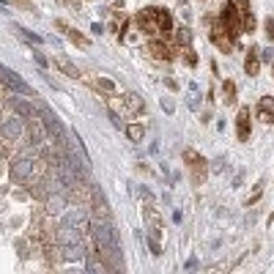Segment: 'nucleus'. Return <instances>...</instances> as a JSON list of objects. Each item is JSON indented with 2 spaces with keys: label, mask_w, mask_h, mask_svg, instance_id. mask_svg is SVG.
I'll return each mask as SVG.
<instances>
[{
  "label": "nucleus",
  "mask_w": 274,
  "mask_h": 274,
  "mask_svg": "<svg viewBox=\"0 0 274 274\" xmlns=\"http://www.w3.org/2000/svg\"><path fill=\"white\" fill-rule=\"evenodd\" d=\"M91 233H93V241H96V252L101 255V261L107 263V272H124V258H121V247H118V238H115L110 220L93 217L91 220Z\"/></svg>",
  "instance_id": "1"
},
{
  "label": "nucleus",
  "mask_w": 274,
  "mask_h": 274,
  "mask_svg": "<svg viewBox=\"0 0 274 274\" xmlns=\"http://www.w3.org/2000/svg\"><path fill=\"white\" fill-rule=\"evenodd\" d=\"M135 25L143 30L145 36H151V39H165V36H162L159 22H156V6L140 8V11H137V17H135Z\"/></svg>",
  "instance_id": "2"
},
{
  "label": "nucleus",
  "mask_w": 274,
  "mask_h": 274,
  "mask_svg": "<svg viewBox=\"0 0 274 274\" xmlns=\"http://www.w3.org/2000/svg\"><path fill=\"white\" fill-rule=\"evenodd\" d=\"M220 22L225 25L228 36H230L233 42H236V39L241 36V33H244V30H241V11H238V8H236V3H230V0H228V6L222 8V14H220Z\"/></svg>",
  "instance_id": "3"
},
{
  "label": "nucleus",
  "mask_w": 274,
  "mask_h": 274,
  "mask_svg": "<svg viewBox=\"0 0 274 274\" xmlns=\"http://www.w3.org/2000/svg\"><path fill=\"white\" fill-rule=\"evenodd\" d=\"M0 83L6 85V88L17 91V93H22V96H30V99H36V91L30 88V85L25 83V80L19 77L17 72H11V69H6V66H0Z\"/></svg>",
  "instance_id": "4"
},
{
  "label": "nucleus",
  "mask_w": 274,
  "mask_h": 274,
  "mask_svg": "<svg viewBox=\"0 0 274 274\" xmlns=\"http://www.w3.org/2000/svg\"><path fill=\"white\" fill-rule=\"evenodd\" d=\"M143 197H145V203H143V220H145V225H148L151 236L159 238L162 236V214H159V209H156V203L151 200L148 192H143Z\"/></svg>",
  "instance_id": "5"
},
{
  "label": "nucleus",
  "mask_w": 274,
  "mask_h": 274,
  "mask_svg": "<svg viewBox=\"0 0 274 274\" xmlns=\"http://www.w3.org/2000/svg\"><path fill=\"white\" fill-rule=\"evenodd\" d=\"M145 52H148L151 58H156V60H173L179 49L170 44V39H167V42L165 39H151V42L145 44Z\"/></svg>",
  "instance_id": "6"
},
{
  "label": "nucleus",
  "mask_w": 274,
  "mask_h": 274,
  "mask_svg": "<svg viewBox=\"0 0 274 274\" xmlns=\"http://www.w3.org/2000/svg\"><path fill=\"white\" fill-rule=\"evenodd\" d=\"M184 162L192 167V170H195V181L200 184V181H203V173L209 170V159H206L203 154H197L195 148H184Z\"/></svg>",
  "instance_id": "7"
},
{
  "label": "nucleus",
  "mask_w": 274,
  "mask_h": 274,
  "mask_svg": "<svg viewBox=\"0 0 274 274\" xmlns=\"http://www.w3.org/2000/svg\"><path fill=\"white\" fill-rule=\"evenodd\" d=\"M252 113H250V107H238V115H236V137H238V143H247L250 140V135H252Z\"/></svg>",
  "instance_id": "8"
},
{
  "label": "nucleus",
  "mask_w": 274,
  "mask_h": 274,
  "mask_svg": "<svg viewBox=\"0 0 274 274\" xmlns=\"http://www.w3.org/2000/svg\"><path fill=\"white\" fill-rule=\"evenodd\" d=\"M11 110L19 115V118H25V121H33V118H39V113L33 110V101H28V99H17V96H11Z\"/></svg>",
  "instance_id": "9"
},
{
  "label": "nucleus",
  "mask_w": 274,
  "mask_h": 274,
  "mask_svg": "<svg viewBox=\"0 0 274 274\" xmlns=\"http://www.w3.org/2000/svg\"><path fill=\"white\" fill-rule=\"evenodd\" d=\"M124 110H126V115H143L145 113V101H143V96L140 93H124Z\"/></svg>",
  "instance_id": "10"
},
{
  "label": "nucleus",
  "mask_w": 274,
  "mask_h": 274,
  "mask_svg": "<svg viewBox=\"0 0 274 274\" xmlns=\"http://www.w3.org/2000/svg\"><path fill=\"white\" fill-rule=\"evenodd\" d=\"M255 115H258V121H263V124H274V96H261Z\"/></svg>",
  "instance_id": "11"
},
{
  "label": "nucleus",
  "mask_w": 274,
  "mask_h": 274,
  "mask_svg": "<svg viewBox=\"0 0 274 274\" xmlns=\"http://www.w3.org/2000/svg\"><path fill=\"white\" fill-rule=\"evenodd\" d=\"M91 209H93V217H99V220H110V209L107 203H104V195H101L99 189H91Z\"/></svg>",
  "instance_id": "12"
},
{
  "label": "nucleus",
  "mask_w": 274,
  "mask_h": 274,
  "mask_svg": "<svg viewBox=\"0 0 274 274\" xmlns=\"http://www.w3.org/2000/svg\"><path fill=\"white\" fill-rule=\"evenodd\" d=\"M55 28H58V30H63L66 36H69V42H74L80 49H88V47H91V42H88V39H85L83 33H80V30H74L72 25H66L63 19H58V22H55Z\"/></svg>",
  "instance_id": "13"
},
{
  "label": "nucleus",
  "mask_w": 274,
  "mask_h": 274,
  "mask_svg": "<svg viewBox=\"0 0 274 274\" xmlns=\"http://www.w3.org/2000/svg\"><path fill=\"white\" fill-rule=\"evenodd\" d=\"M156 22H159V28H162V36L170 39V33H173V14L167 11V8L156 6Z\"/></svg>",
  "instance_id": "14"
},
{
  "label": "nucleus",
  "mask_w": 274,
  "mask_h": 274,
  "mask_svg": "<svg viewBox=\"0 0 274 274\" xmlns=\"http://www.w3.org/2000/svg\"><path fill=\"white\" fill-rule=\"evenodd\" d=\"M258 69H261V55H258L255 47H250L247 60H244V72L250 74V77H258Z\"/></svg>",
  "instance_id": "15"
},
{
  "label": "nucleus",
  "mask_w": 274,
  "mask_h": 274,
  "mask_svg": "<svg viewBox=\"0 0 274 274\" xmlns=\"http://www.w3.org/2000/svg\"><path fill=\"white\" fill-rule=\"evenodd\" d=\"M55 66H58L60 72L66 74V77H72V80H80L83 74H80V69L72 63V60H66V58H60V55H55Z\"/></svg>",
  "instance_id": "16"
},
{
  "label": "nucleus",
  "mask_w": 274,
  "mask_h": 274,
  "mask_svg": "<svg viewBox=\"0 0 274 274\" xmlns=\"http://www.w3.org/2000/svg\"><path fill=\"white\" fill-rule=\"evenodd\" d=\"M189 42H192V30H189V28H179V30H176V36L170 39V44H173L179 52H181L184 47H189Z\"/></svg>",
  "instance_id": "17"
},
{
  "label": "nucleus",
  "mask_w": 274,
  "mask_h": 274,
  "mask_svg": "<svg viewBox=\"0 0 274 274\" xmlns=\"http://www.w3.org/2000/svg\"><path fill=\"white\" fill-rule=\"evenodd\" d=\"M88 83L93 85L96 91H101V93H107V96H113L115 91H118V88H115V83H113V80H107V77H88Z\"/></svg>",
  "instance_id": "18"
},
{
  "label": "nucleus",
  "mask_w": 274,
  "mask_h": 274,
  "mask_svg": "<svg viewBox=\"0 0 274 274\" xmlns=\"http://www.w3.org/2000/svg\"><path fill=\"white\" fill-rule=\"evenodd\" d=\"M126 137H129L132 143H143L145 126H143V124H129V126H126Z\"/></svg>",
  "instance_id": "19"
},
{
  "label": "nucleus",
  "mask_w": 274,
  "mask_h": 274,
  "mask_svg": "<svg viewBox=\"0 0 274 274\" xmlns=\"http://www.w3.org/2000/svg\"><path fill=\"white\" fill-rule=\"evenodd\" d=\"M222 96H225V104H236V83L233 80L222 83Z\"/></svg>",
  "instance_id": "20"
},
{
  "label": "nucleus",
  "mask_w": 274,
  "mask_h": 274,
  "mask_svg": "<svg viewBox=\"0 0 274 274\" xmlns=\"http://www.w3.org/2000/svg\"><path fill=\"white\" fill-rule=\"evenodd\" d=\"M241 30H244V33H255V17H252V11L241 14Z\"/></svg>",
  "instance_id": "21"
},
{
  "label": "nucleus",
  "mask_w": 274,
  "mask_h": 274,
  "mask_svg": "<svg viewBox=\"0 0 274 274\" xmlns=\"http://www.w3.org/2000/svg\"><path fill=\"white\" fill-rule=\"evenodd\" d=\"M181 55H184V63H186V66H197V55H195V49L184 47V49H181Z\"/></svg>",
  "instance_id": "22"
},
{
  "label": "nucleus",
  "mask_w": 274,
  "mask_h": 274,
  "mask_svg": "<svg viewBox=\"0 0 274 274\" xmlns=\"http://www.w3.org/2000/svg\"><path fill=\"white\" fill-rule=\"evenodd\" d=\"M230 3H236V8L241 14H250L252 11V6H250V0H230Z\"/></svg>",
  "instance_id": "23"
},
{
  "label": "nucleus",
  "mask_w": 274,
  "mask_h": 274,
  "mask_svg": "<svg viewBox=\"0 0 274 274\" xmlns=\"http://www.w3.org/2000/svg\"><path fill=\"white\" fill-rule=\"evenodd\" d=\"M261 192H263V181H261V184H258V186H255V192H252V195H250V197H247V206H252V203H255V200H258V197H261Z\"/></svg>",
  "instance_id": "24"
},
{
  "label": "nucleus",
  "mask_w": 274,
  "mask_h": 274,
  "mask_svg": "<svg viewBox=\"0 0 274 274\" xmlns=\"http://www.w3.org/2000/svg\"><path fill=\"white\" fill-rule=\"evenodd\" d=\"M148 247H151V255H162V247H159V241H156V236H151Z\"/></svg>",
  "instance_id": "25"
},
{
  "label": "nucleus",
  "mask_w": 274,
  "mask_h": 274,
  "mask_svg": "<svg viewBox=\"0 0 274 274\" xmlns=\"http://www.w3.org/2000/svg\"><path fill=\"white\" fill-rule=\"evenodd\" d=\"M263 28H266V36H269V39H274V19H272V17H266Z\"/></svg>",
  "instance_id": "26"
},
{
  "label": "nucleus",
  "mask_w": 274,
  "mask_h": 274,
  "mask_svg": "<svg viewBox=\"0 0 274 274\" xmlns=\"http://www.w3.org/2000/svg\"><path fill=\"white\" fill-rule=\"evenodd\" d=\"M17 33H22L25 39H33V42H36V44H42V39H39V36H33V33H28V30H25V28H17Z\"/></svg>",
  "instance_id": "27"
},
{
  "label": "nucleus",
  "mask_w": 274,
  "mask_h": 274,
  "mask_svg": "<svg viewBox=\"0 0 274 274\" xmlns=\"http://www.w3.org/2000/svg\"><path fill=\"white\" fill-rule=\"evenodd\" d=\"M14 3H17V6H22L25 11H36V8H33V6H30V3H28V0H14Z\"/></svg>",
  "instance_id": "28"
},
{
  "label": "nucleus",
  "mask_w": 274,
  "mask_h": 274,
  "mask_svg": "<svg viewBox=\"0 0 274 274\" xmlns=\"http://www.w3.org/2000/svg\"><path fill=\"white\" fill-rule=\"evenodd\" d=\"M261 60H274V49H263V52H261Z\"/></svg>",
  "instance_id": "29"
},
{
  "label": "nucleus",
  "mask_w": 274,
  "mask_h": 274,
  "mask_svg": "<svg viewBox=\"0 0 274 274\" xmlns=\"http://www.w3.org/2000/svg\"><path fill=\"white\" fill-rule=\"evenodd\" d=\"M36 63H39V66H47V58H44L42 52H36Z\"/></svg>",
  "instance_id": "30"
},
{
  "label": "nucleus",
  "mask_w": 274,
  "mask_h": 274,
  "mask_svg": "<svg viewBox=\"0 0 274 274\" xmlns=\"http://www.w3.org/2000/svg\"><path fill=\"white\" fill-rule=\"evenodd\" d=\"M272 77H274V63H272Z\"/></svg>",
  "instance_id": "31"
},
{
  "label": "nucleus",
  "mask_w": 274,
  "mask_h": 274,
  "mask_svg": "<svg viewBox=\"0 0 274 274\" xmlns=\"http://www.w3.org/2000/svg\"><path fill=\"white\" fill-rule=\"evenodd\" d=\"M0 176H3V170H0Z\"/></svg>",
  "instance_id": "32"
}]
</instances>
